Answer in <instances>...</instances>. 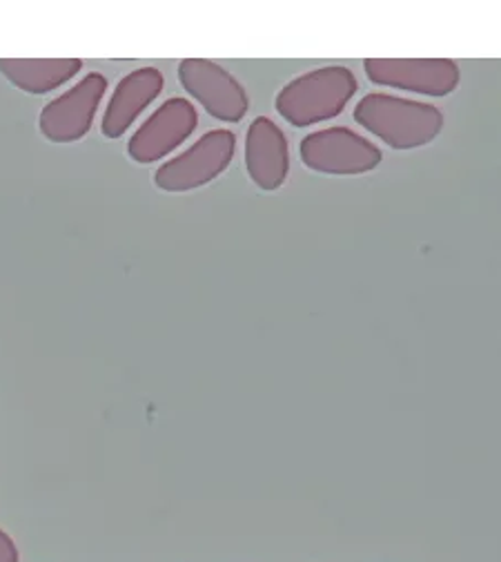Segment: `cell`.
Masks as SVG:
<instances>
[{
	"label": "cell",
	"mask_w": 501,
	"mask_h": 562,
	"mask_svg": "<svg viewBox=\"0 0 501 562\" xmlns=\"http://www.w3.org/2000/svg\"><path fill=\"white\" fill-rule=\"evenodd\" d=\"M246 170L252 183L265 192L278 190L291 177V144L285 132L267 116H257L243 146Z\"/></svg>",
	"instance_id": "9c48e42d"
},
{
	"label": "cell",
	"mask_w": 501,
	"mask_h": 562,
	"mask_svg": "<svg viewBox=\"0 0 501 562\" xmlns=\"http://www.w3.org/2000/svg\"><path fill=\"white\" fill-rule=\"evenodd\" d=\"M105 92L107 79L101 72H90L41 110V134L49 144H77L86 138L94 127Z\"/></svg>",
	"instance_id": "5b68a950"
},
{
	"label": "cell",
	"mask_w": 501,
	"mask_h": 562,
	"mask_svg": "<svg viewBox=\"0 0 501 562\" xmlns=\"http://www.w3.org/2000/svg\"><path fill=\"white\" fill-rule=\"evenodd\" d=\"M179 81L209 116L221 123H239L250 110V97L241 81L209 58H183Z\"/></svg>",
	"instance_id": "52a82bcc"
},
{
	"label": "cell",
	"mask_w": 501,
	"mask_h": 562,
	"mask_svg": "<svg viewBox=\"0 0 501 562\" xmlns=\"http://www.w3.org/2000/svg\"><path fill=\"white\" fill-rule=\"evenodd\" d=\"M364 72L375 86L435 99L453 94L462 81L453 58H366Z\"/></svg>",
	"instance_id": "8992f818"
},
{
	"label": "cell",
	"mask_w": 501,
	"mask_h": 562,
	"mask_svg": "<svg viewBox=\"0 0 501 562\" xmlns=\"http://www.w3.org/2000/svg\"><path fill=\"white\" fill-rule=\"evenodd\" d=\"M301 161L308 170L330 177H356L377 170L384 153L364 134L345 125L310 132L299 144Z\"/></svg>",
	"instance_id": "277c9868"
},
{
	"label": "cell",
	"mask_w": 501,
	"mask_h": 562,
	"mask_svg": "<svg viewBox=\"0 0 501 562\" xmlns=\"http://www.w3.org/2000/svg\"><path fill=\"white\" fill-rule=\"evenodd\" d=\"M166 90V77L157 67H138L127 77H123L101 119V132L105 138H121L132 130V125L148 112V108Z\"/></svg>",
	"instance_id": "30bf717a"
},
{
	"label": "cell",
	"mask_w": 501,
	"mask_h": 562,
	"mask_svg": "<svg viewBox=\"0 0 501 562\" xmlns=\"http://www.w3.org/2000/svg\"><path fill=\"white\" fill-rule=\"evenodd\" d=\"M237 155V134L232 130H209L181 155L155 170V186L161 192L183 194L219 179Z\"/></svg>",
	"instance_id": "3957f363"
},
{
	"label": "cell",
	"mask_w": 501,
	"mask_h": 562,
	"mask_svg": "<svg viewBox=\"0 0 501 562\" xmlns=\"http://www.w3.org/2000/svg\"><path fill=\"white\" fill-rule=\"evenodd\" d=\"M354 121L399 153L433 144L444 130L440 108L384 92L366 94L356 103Z\"/></svg>",
	"instance_id": "6da1fadb"
},
{
	"label": "cell",
	"mask_w": 501,
	"mask_h": 562,
	"mask_svg": "<svg viewBox=\"0 0 501 562\" xmlns=\"http://www.w3.org/2000/svg\"><path fill=\"white\" fill-rule=\"evenodd\" d=\"M0 562H19V547L3 529H0Z\"/></svg>",
	"instance_id": "7c38bea8"
},
{
	"label": "cell",
	"mask_w": 501,
	"mask_h": 562,
	"mask_svg": "<svg viewBox=\"0 0 501 562\" xmlns=\"http://www.w3.org/2000/svg\"><path fill=\"white\" fill-rule=\"evenodd\" d=\"M356 90L360 83L350 67L326 65L285 83L274 108L293 127H312L343 114Z\"/></svg>",
	"instance_id": "7a4b0ae2"
},
{
	"label": "cell",
	"mask_w": 501,
	"mask_h": 562,
	"mask_svg": "<svg viewBox=\"0 0 501 562\" xmlns=\"http://www.w3.org/2000/svg\"><path fill=\"white\" fill-rule=\"evenodd\" d=\"M198 127V112L190 99L172 97L161 103L127 140L134 164L152 166L179 150Z\"/></svg>",
	"instance_id": "ba28073f"
},
{
	"label": "cell",
	"mask_w": 501,
	"mask_h": 562,
	"mask_svg": "<svg viewBox=\"0 0 501 562\" xmlns=\"http://www.w3.org/2000/svg\"><path fill=\"white\" fill-rule=\"evenodd\" d=\"M83 69L81 58H0V75L27 94H49L77 79Z\"/></svg>",
	"instance_id": "8fae6325"
}]
</instances>
